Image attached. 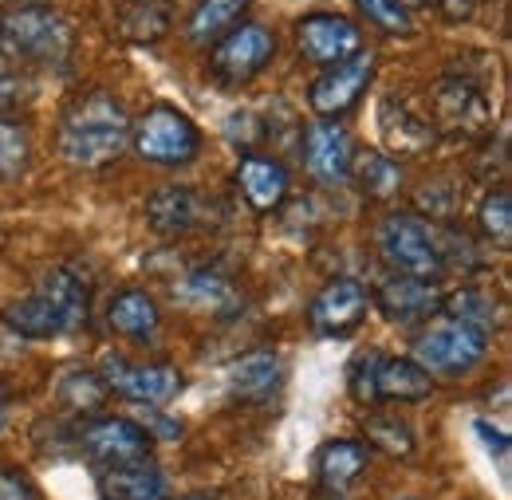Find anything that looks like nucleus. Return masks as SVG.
Instances as JSON below:
<instances>
[{
	"label": "nucleus",
	"mask_w": 512,
	"mask_h": 500,
	"mask_svg": "<svg viewBox=\"0 0 512 500\" xmlns=\"http://www.w3.org/2000/svg\"><path fill=\"white\" fill-rule=\"evenodd\" d=\"M56 146H60V158L67 166H79V170L111 166L130 146L127 107L107 91L79 95L60 119Z\"/></svg>",
	"instance_id": "1"
},
{
	"label": "nucleus",
	"mask_w": 512,
	"mask_h": 500,
	"mask_svg": "<svg viewBox=\"0 0 512 500\" xmlns=\"http://www.w3.org/2000/svg\"><path fill=\"white\" fill-rule=\"evenodd\" d=\"M75 48V28L60 8L24 4L0 12V60L24 67H64Z\"/></svg>",
	"instance_id": "2"
},
{
	"label": "nucleus",
	"mask_w": 512,
	"mask_h": 500,
	"mask_svg": "<svg viewBox=\"0 0 512 500\" xmlns=\"http://www.w3.org/2000/svg\"><path fill=\"white\" fill-rule=\"evenodd\" d=\"M489 347H493L489 331L469 327V323L449 319V315H438V319H430V327H422L414 335V363L426 375L461 378L489 359Z\"/></svg>",
	"instance_id": "3"
},
{
	"label": "nucleus",
	"mask_w": 512,
	"mask_h": 500,
	"mask_svg": "<svg viewBox=\"0 0 512 500\" xmlns=\"http://www.w3.org/2000/svg\"><path fill=\"white\" fill-rule=\"evenodd\" d=\"M375 241H379V256L398 276H414V280H430V284H438L446 276L442 241L418 213H406V209L386 213L379 221Z\"/></svg>",
	"instance_id": "4"
},
{
	"label": "nucleus",
	"mask_w": 512,
	"mask_h": 500,
	"mask_svg": "<svg viewBox=\"0 0 512 500\" xmlns=\"http://www.w3.org/2000/svg\"><path fill=\"white\" fill-rule=\"evenodd\" d=\"M130 146L150 166H190L201 154V130L178 107H150L130 119Z\"/></svg>",
	"instance_id": "5"
},
{
	"label": "nucleus",
	"mask_w": 512,
	"mask_h": 500,
	"mask_svg": "<svg viewBox=\"0 0 512 500\" xmlns=\"http://www.w3.org/2000/svg\"><path fill=\"white\" fill-rule=\"evenodd\" d=\"M276 56V36L264 28V24H241L233 28L229 36H221L213 44V56H209V71L217 83L225 87H241L256 79Z\"/></svg>",
	"instance_id": "6"
},
{
	"label": "nucleus",
	"mask_w": 512,
	"mask_h": 500,
	"mask_svg": "<svg viewBox=\"0 0 512 500\" xmlns=\"http://www.w3.org/2000/svg\"><path fill=\"white\" fill-rule=\"evenodd\" d=\"M430 123L434 130L442 126L449 134H485L493 123L489 95L481 91V83L465 75H446L430 91Z\"/></svg>",
	"instance_id": "7"
},
{
	"label": "nucleus",
	"mask_w": 512,
	"mask_h": 500,
	"mask_svg": "<svg viewBox=\"0 0 512 500\" xmlns=\"http://www.w3.org/2000/svg\"><path fill=\"white\" fill-rule=\"evenodd\" d=\"M367 308H371V292L351 276H335L316 292L308 308V323L320 339H339V335H351L367 319Z\"/></svg>",
	"instance_id": "8"
},
{
	"label": "nucleus",
	"mask_w": 512,
	"mask_h": 500,
	"mask_svg": "<svg viewBox=\"0 0 512 500\" xmlns=\"http://www.w3.org/2000/svg\"><path fill=\"white\" fill-rule=\"evenodd\" d=\"M371 79H375V56L371 52H355L351 60L327 67L320 79L312 83L308 107L320 119H339L343 111H351L363 99V91L371 87Z\"/></svg>",
	"instance_id": "9"
},
{
	"label": "nucleus",
	"mask_w": 512,
	"mask_h": 500,
	"mask_svg": "<svg viewBox=\"0 0 512 500\" xmlns=\"http://www.w3.org/2000/svg\"><path fill=\"white\" fill-rule=\"evenodd\" d=\"M103 382H107V390L123 394L130 402H142V406H162V402L182 394V371L178 367H170V363H127L119 355H111L103 363Z\"/></svg>",
	"instance_id": "10"
},
{
	"label": "nucleus",
	"mask_w": 512,
	"mask_h": 500,
	"mask_svg": "<svg viewBox=\"0 0 512 500\" xmlns=\"http://www.w3.org/2000/svg\"><path fill=\"white\" fill-rule=\"evenodd\" d=\"M296 44L312 63L335 67V63L351 60L355 52H363V32L355 20L339 12H312L296 24Z\"/></svg>",
	"instance_id": "11"
},
{
	"label": "nucleus",
	"mask_w": 512,
	"mask_h": 500,
	"mask_svg": "<svg viewBox=\"0 0 512 500\" xmlns=\"http://www.w3.org/2000/svg\"><path fill=\"white\" fill-rule=\"evenodd\" d=\"M213 201L193 186H162L146 201V225L158 237H190L209 225Z\"/></svg>",
	"instance_id": "12"
},
{
	"label": "nucleus",
	"mask_w": 512,
	"mask_h": 500,
	"mask_svg": "<svg viewBox=\"0 0 512 500\" xmlns=\"http://www.w3.org/2000/svg\"><path fill=\"white\" fill-rule=\"evenodd\" d=\"M150 434L146 426H138L134 418H99L91 426H83L79 449L87 461H95L99 469L107 465H127L138 457H150Z\"/></svg>",
	"instance_id": "13"
},
{
	"label": "nucleus",
	"mask_w": 512,
	"mask_h": 500,
	"mask_svg": "<svg viewBox=\"0 0 512 500\" xmlns=\"http://www.w3.org/2000/svg\"><path fill=\"white\" fill-rule=\"evenodd\" d=\"M304 162L308 174L323 186H343L351 182V162H355V138L343 123H308L304 130Z\"/></svg>",
	"instance_id": "14"
},
{
	"label": "nucleus",
	"mask_w": 512,
	"mask_h": 500,
	"mask_svg": "<svg viewBox=\"0 0 512 500\" xmlns=\"http://www.w3.org/2000/svg\"><path fill=\"white\" fill-rule=\"evenodd\" d=\"M375 308L398 327H414V323H426V319L442 312V288L430 284V280L390 272L375 288Z\"/></svg>",
	"instance_id": "15"
},
{
	"label": "nucleus",
	"mask_w": 512,
	"mask_h": 500,
	"mask_svg": "<svg viewBox=\"0 0 512 500\" xmlns=\"http://www.w3.org/2000/svg\"><path fill=\"white\" fill-rule=\"evenodd\" d=\"M95 489H99V500H170V481L150 457L99 469Z\"/></svg>",
	"instance_id": "16"
},
{
	"label": "nucleus",
	"mask_w": 512,
	"mask_h": 500,
	"mask_svg": "<svg viewBox=\"0 0 512 500\" xmlns=\"http://www.w3.org/2000/svg\"><path fill=\"white\" fill-rule=\"evenodd\" d=\"M237 189L241 197L253 205L256 213H272L284 205L292 178H288V166L280 158H268V154H245L237 162Z\"/></svg>",
	"instance_id": "17"
},
{
	"label": "nucleus",
	"mask_w": 512,
	"mask_h": 500,
	"mask_svg": "<svg viewBox=\"0 0 512 500\" xmlns=\"http://www.w3.org/2000/svg\"><path fill=\"white\" fill-rule=\"evenodd\" d=\"M174 296H178L182 304L197 308V312H213V315H233L237 304H241L237 280H233L225 268H217V264H201V268L186 272V276L178 280Z\"/></svg>",
	"instance_id": "18"
},
{
	"label": "nucleus",
	"mask_w": 512,
	"mask_h": 500,
	"mask_svg": "<svg viewBox=\"0 0 512 500\" xmlns=\"http://www.w3.org/2000/svg\"><path fill=\"white\" fill-rule=\"evenodd\" d=\"M434 394V378L414 359H386L375 351L371 367V398L375 402H422Z\"/></svg>",
	"instance_id": "19"
},
{
	"label": "nucleus",
	"mask_w": 512,
	"mask_h": 500,
	"mask_svg": "<svg viewBox=\"0 0 512 500\" xmlns=\"http://www.w3.org/2000/svg\"><path fill=\"white\" fill-rule=\"evenodd\" d=\"M379 126H383L386 146L394 154H418L434 142V123H430V111H418L410 99H383L379 107Z\"/></svg>",
	"instance_id": "20"
},
{
	"label": "nucleus",
	"mask_w": 512,
	"mask_h": 500,
	"mask_svg": "<svg viewBox=\"0 0 512 500\" xmlns=\"http://www.w3.org/2000/svg\"><path fill=\"white\" fill-rule=\"evenodd\" d=\"M36 296H40L44 308L52 312L60 335L79 331V327L91 319V292H87V284L75 280L71 272H48V276L36 284Z\"/></svg>",
	"instance_id": "21"
},
{
	"label": "nucleus",
	"mask_w": 512,
	"mask_h": 500,
	"mask_svg": "<svg viewBox=\"0 0 512 500\" xmlns=\"http://www.w3.org/2000/svg\"><path fill=\"white\" fill-rule=\"evenodd\" d=\"M371 465V445L359 438H339L327 441L316 457V473H320L323 489L343 493L347 485H355Z\"/></svg>",
	"instance_id": "22"
},
{
	"label": "nucleus",
	"mask_w": 512,
	"mask_h": 500,
	"mask_svg": "<svg viewBox=\"0 0 512 500\" xmlns=\"http://www.w3.org/2000/svg\"><path fill=\"white\" fill-rule=\"evenodd\" d=\"M119 36L134 44H154L174 28V4L170 0H123L115 12Z\"/></svg>",
	"instance_id": "23"
},
{
	"label": "nucleus",
	"mask_w": 512,
	"mask_h": 500,
	"mask_svg": "<svg viewBox=\"0 0 512 500\" xmlns=\"http://www.w3.org/2000/svg\"><path fill=\"white\" fill-rule=\"evenodd\" d=\"M280 375H284V363L276 351H249L241 355L233 367H229V390L233 398H249V402H260L268 398L276 386H280Z\"/></svg>",
	"instance_id": "24"
},
{
	"label": "nucleus",
	"mask_w": 512,
	"mask_h": 500,
	"mask_svg": "<svg viewBox=\"0 0 512 500\" xmlns=\"http://www.w3.org/2000/svg\"><path fill=\"white\" fill-rule=\"evenodd\" d=\"M107 323L123 339H150L162 327V312H158L154 296H146L142 288H127L107 304Z\"/></svg>",
	"instance_id": "25"
},
{
	"label": "nucleus",
	"mask_w": 512,
	"mask_h": 500,
	"mask_svg": "<svg viewBox=\"0 0 512 500\" xmlns=\"http://www.w3.org/2000/svg\"><path fill=\"white\" fill-rule=\"evenodd\" d=\"M249 4L253 0H197L190 20H186V40L197 44V48L217 44L221 36H229L241 24V16L249 12Z\"/></svg>",
	"instance_id": "26"
},
{
	"label": "nucleus",
	"mask_w": 512,
	"mask_h": 500,
	"mask_svg": "<svg viewBox=\"0 0 512 500\" xmlns=\"http://www.w3.org/2000/svg\"><path fill=\"white\" fill-rule=\"evenodd\" d=\"M442 315L449 319H461L469 327H481V331H497L501 327V300L489 292V288H461L453 296H442Z\"/></svg>",
	"instance_id": "27"
},
{
	"label": "nucleus",
	"mask_w": 512,
	"mask_h": 500,
	"mask_svg": "<svg viewBox=\"0 0 512 500\" xmlns=\"http://www.w3.org/2000/svg\"><path fill=\"white\" fill-rule=\"evenodd\" d=\"M351 178L363 186V193H371V197H394L402 189V166L390 154H379V150H363V154L355 150Z\"/></svg>",
	"instance_id": "28"
},
{
	"label": "nucleus",
	"mask_w": 512,
	"mask_h": 500,
	"mask_svg": "<svg viewBox=\"0 0 512 500\" xmlns=\"http://www.w3.org/2000/svg\"><path fill=\"white\" fill-rule=\"evenodd\" d=\"M56 398L71 414H95V410L107 406L111 390H107L103 375H95V371H67L56 386Z\"/></svg>",
	"instance_id": "29"
},
{
	"label": "nucleus",
	"mask_w": 512,
	"mask_h": 500,
	"mask_svg": "<svg viewBox=\"0 0 512 500\" xmlns=\"http://www.w3.org/2000/svg\"><path fill=\"white\" fill-rule=\"evenodd\" d=\"M363 434H367V445H375V449H383L390 457H410L414 453V430H410V422L406 418H398V414H367V422H363Z\"/></svg>",
	"instance_id": "30"
},
{
	"label": "nucleus",
	"mask_w": 512,
	"mask_h": 500,
	"mask_svg": "<svg viewBox=\"0 0 512 500\" xmlns=\"http://www.w3.org/2000/svg\"><path fill=\"white\" fill-rule=\"evenodd\" d=\"M477 229L485 233V241H489V245L509 249L512 245V197H509V189H493V193L481 201V209H477Z\"/></svg>",
	"instance_id": "31"
},
{
	"label": "nucleus",
	"mask_w": 512,
	"mask_h": 500,
	"mask_svg": "<svg viewBox=\"0 0 512 500\" xmlns=\"http://www.w3.org/2000/svg\"><path fill=\"white\" fill-rule=\"evenodd\" d=\"M355 4L379 32H390V36H410L414 32V16L402 0H355Z\"/></svg>",
	"instance_id": "32"
},
{
	"label": "nucleus",
	"mask_w": 512,
	"mask_h": 500,
	"mask_svg": "<svg viewBox=\"0 0 512 500\" xmlns=\"http://www.w3.org/2000/svg\"><path fill=\"white\" fill-rule=\"evenodd\" d=\"M28 162V134L24 126H16L12 119H0V174L16 178Z\"/></svg>",
	"instance_id": "33"
},
{
	"label": "nucleus",
	"mask_w": 512,
	"mask_h": 500,
	"mask_svg": "<svg viewBox=\"0 0 512 500\" xmlns=\"http://www.w3.org/2000/svg\"><path fill=\"white\" fill-rule=\"evenodd\" d=\"M32 99V83L16 71H0V119H8L12 111H20Z\"/></svg>",
	"instance_id": "34"
},
{
	"label": "nucleus",
	"mask_w": 512,
	"mask_h": 500,
	"mask_svg": "<svg viewBox=\"0 0 512 500\" xmlns=\"http://www.w3.org/2000/svg\"><path fill=\"white\" fill-rule=\"evenodd\" d=\"M0 500H36V489L20 469L0 465Z\"/></svg>",
	"instance_id": "35"
},
{
	"label": "nucleus",
	"mask_w": 512,
	"mask_h": 500,
	"mask_svg": "<svg viewBox=\"0 0 512 500\" xmlns=\"http://www.w3.org/2000/svg\"><path fill=\"white\" fill-rule=\"evenodd\" d=\"M477 8H481V0H438V12L446 16L449 24H465V20H473Z\"/></svg>",
	"instance_id": "36"
},
{
	"label": "nucleus",
	"mask_w": 512,
	"mask_h": 500,
	"mask_svg": "<svg viewBox=\"0 0 512 500\" xmlns=\"http://www.w3.org/2000/svg\"><path fill=\"white\" fill-rule=\"evenodd\" d=\"M477 434H485V441H489V449H497V453H509V438H505L501 430H493L489 422H477Z\"/></svg>",
	"instance_id": "37"
},
{
	"label": "nucleus",
	"mask_w": 512,
	"mask_h": 500,
	"mask_svg": "<svg viewBox=\"0 0 512 500\" xmlns=\"http://www.w3.org/2000/svg\"><path fill=\"white\" fill-rule=\"evenodd\" d=\"M8 406H12V398H8V390L0 386V430H4V422H8Z\"/></svg>",
	"instance_id": "38"
},
{
	"label": "nucleus",
	"mask_w": 512,
	"mask_h": 500,
	"mask_svg": "<svg viewBox=\"0 0 512 500\" xmlns=\"http://www.w3.org/2000/svg\"><path fill=\"white\" fill-rule=\"evenodd\" d=\"M316 500H343V493H331V489H323V493Z\"/></svg>",
	"instance_id": "39"
},
{
	"label": "nucleus",
	"mask_w": 512,
	"mask_h": 500,
	"mask_svg": "<svg viewBox=\"0 0 512 500\" xmlns=\"http://www.w3.org/2000/svg\"><path fill=\"white\" fill-rule=\"evenodd\" d=\"M182 500H221V497H209V493H193V497H182Z\"/></svg>",
	"instance_id": "40"
},
{
	"label": "nucleus",
	"mask_w": 512,
	"mask_h": 500,
	"mask_svg": "<svg viewBox=\"0 0 512 500\" xmlns=\"http://www.w3.org/2000/svg\"><path fill=\"white\" fill-rule=\"evenodd\" d=\"M402 4H406V8H414V4H426V0H402Z\"/></svg>",
	"instance_id": "41"
}]
</instances>
